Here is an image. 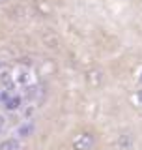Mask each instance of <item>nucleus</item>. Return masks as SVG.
I'll use <instances>...</instances> for the list:
<instances>
[{
    "instance_id": "obj_1",
    "label": "nucleus",
    "mask_w": 142,
    "mask_h": 150,
    "mask_svg": "<svg viewBox=\"0 0 142 150\" xmlns=\"http://www.w3.org/2000/svg\"><path fill=\"white\" fill-rule=\"evenodd\" d=\"M97 144V135L92 129H82L71 141V150H93Z\"/></svg>"
},
{
    "instance_id": "obj_2",
    "label": "nucleus",
    "mask_w": 142,
    "mask_h": 150,
    "mask_svg": "<svg viewBox=\"0 0 142 150\" xmlns=\"http://www.w3.org/2000/svg\"><path fill=\"white\" fill-rule=\"evenodd\" d=\"M25 94H26V100L28 103H32V105H41V103L45 101V96H47V92H45V88L41 86V84H37V83H32V84H28V86L25 88Z\"/></svg>"
},
{
    "instance_id": "obj_3",
    "label": "nucleus",
    "mask_w": 142,
    "mask_h": 150,
    "mask_svg": "<svg viewBox=\"0 0 142 150\" xmlns=\"http://www.w3.org/2000/svg\"><path fill=\"white\" fill-rule=\"evenodd\" d=\"M114 148L116 150H135L136 146V135L133 131H122V133L116 135L114 139Z\"/></svg>"
},
{
    "instance_id": "obj_4",
    "label": "nucleus",
    "mask_w": 142,
    "mask_h": 150,
    "mask_svg": "<svg viewBox=\"0 0 142 150\" xmlns=\"http://www.w3.org/2000/svg\"><path fill=\"white\" fill-rule=\"evenodd\" d=\"M11 79H13V84H19V86H22V88H26L28 84H32V73H30V68L28 66H17L15 68V71H13L11 75Z\"/></svg>"
},
{
    "instance_id": "obj_5",
    "label": "nucleus",
    "mask_w": 142,
    "mask_h": 150,
    "mask_svg": "<svg viewBox=\"0 0 142 150\" xmlns=\"http://www.w3.org/2000/svg\"><path fill=\"white\" fill-rule=\"evenodd\" d=\"M84 81L90 88H93V90H97V88L103 86V83H105V73L101 71L99 68H90L86 73H84Z\"/></svg>"
},
{
    "instance_id": "obj_6",
    "label": "nucleus",
    "mask_w": 142,
    "mask_h": 150,
    "mask_svg": "<svg viewBox=\"0 0 142 150\" xmlns=\"http://www.w3.org/2000/svg\"><path fill=\"white\" fill-rule=\"evenodd\" d=\"M2 105H4V109L9 111V112H13V111H19L22 107V96L21 94H9V96L6 98V100L2 101Z\"/></svg>"
},
{
    "instance_id": "obj_7",
    "label": "nucleus",
    "mask_w": 142,
    "mask_h": 150,
    "mask_svg": "<svg viewBox=\"0 0 142 150\" xmlns=\"http://www.w3.org/2000/svg\"><path fill=\"white\" fill-rule=\"evenodd\" d=\"M0 150H25L22 148L21 139L17 137H6L0 141Z\"/></svg>"
},
{
    "instance_id": "obj_8",
    "label": "nucleus",
    "mask_w": 142,
    "mask_h": 150,
    "mask_svg": "<svg viewBox=\"0 0 142 150\" xmlns=\"http://www.w3.org/2000/svg\"><path fill=\"white\" fill-rule=\"evenodd\" d=\"M131 103H133V107H136L138 111H142V88H138V90H135L133 94H131Z\"/></svg>"
},
{
    "instance_id": "obj_9",
    "label": "nucleus",
    "mask_w": 142,
    "mask_h": 150,
    "mask_svg": "<svg viewBox=\"0 0 142 150\" xmlns=\"http://www.w3.org/2000/svg\"><path fill=\"white\" fill-rule=\"evenodd\" d=\"M30 133H32V124H30V122H25L22 126H19V128H17V135H19L21 139L28 137ZM19 137H17V139H19Z\"/></svg>"
},
{
    "instance_id": "obj_10",
    "label": "nucleus",
    "mask_w": 142,
    "mask_h": 150,
    "mask_svg": "<svg viewBox=\"0 0 142 150\" xmlns=\"http://www.w3.org/2000/svg\"><path fill=\"white\" fill-rule=\"evenodd\" d=\"M136 83L142 84V66H140L138 69H136Z\"/></svg>"
},
{
    "instance_id": "obj_11",
    "label": "nucleus",
    "mask_w": 142,
    "mask_h": 150,
    "mask_svg": "<svg viewBox=\"0 0 142 150\" xmlns=\"http://www.w3.org/2000/svg\"><path fill=\"white\" fill-rule=\"evenodd\" d=\"M9 2V0H0V4H8Z\"/></svg>"
},
{
    "instance_id": "obj_12",
    "label": "nucleus",
    "mask_w": 142,
    "mask_h": 150,
    "mask_svg": "<svg viewBox=\"0 0 142 150\" xmlns=\"http://www.w3.org/2000/svg\"><path fill=\"white\" fill-rule=\"evenodd\" d=\"M2 66H4V64H2V60H0V69H2Z\"/></svg>"
}]
</instances>
